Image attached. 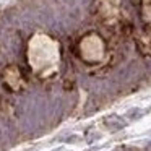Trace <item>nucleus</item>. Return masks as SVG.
<instances>
[{"label":"nucleus","mask_w":151,"mask_h":151,"mask_svg":"<svg viewBox=\"0 0 151 151\" xmlns=\"http://www.w3.org/2000/svg\"><path fill=\"white\" fill-rule=\"evenodd\" d=\"M28 59L36 72L47 73L54 72L59 63V44L49 36L36 34L28 46Z\"/></svg>","instance_id":"1"},{"label":"nucleus","mask_w":151,"mask_h":151,"mask_svg":"<svg viewBox=\"0 0 151 151\" xmlns=\"http://www.w3.org/2000/svg\"><path fill=\"white\" fill-rule=\"evenodd\" d=\"M81 52L83 57L88 60H98L101 59L102 55V44L98 37L91 36V37H86L85 41L81 42Z\"/></svg>","instance_id":"2"}]
</instances>
